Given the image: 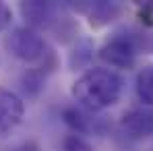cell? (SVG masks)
Masks as SVG:
<instances>
[{
	"label": "cell",
	"mask_w": 153,
	"mask_h": 151,
	"mask_svg": "<svg viewBox=\"0 0 153 151\" xmlns=\"http://www.w3.org/2000/svg\"><path fill=\"white\" fill-rule=\"evenodd\" d=\"M124 93V79L112 68L93 66L76 77L71 85V95L83 110L103 112L116 106Z\"/></svg>",
	"instance_id": "1"
},
{
	"label": "cell",
	"mask_w": 153,
	"mask_h": 151,
	"mask_svg": "<svg viewBox=\"0 0 153 151\" xmlns=\"http://www.w3.org/2000/svg\"><path fill=\"white\" fill-rule=\"evenodd\" d=\"M4 48L17 60L25 64H44V68L52 71L54 66V52L48 46L46 37L29 25L15 27L4 37Z\"/></svg>",
	"instance_id": "2"
},
{
	"label": "cell",
	"mask_w": 153,
	"mask_h": 151,
	"mask_svg": "<svg viewBox=\"0 0 153 151\" xmlns=\"http://www.w3.org/2000/svg\"><path fill=\"white\" fill-rule=\"evenodd\" d=\"M21 15L27 21V25L33 27L35 31H46L54 33L58 39L60 35H71L75 33V27L71 17L60 4L54 2H21Z\"/></svg>",
	"instance_id": "3"
},
{
	"label": "cell",
	"mask_w": 153,
	"mask_h": 151,
	"mask_svg": "<svg viewBox=\"0 0 153 151\" xmlns=\"http://www.w3.org/2000/svg\"><path fill=\"white\" fill-rule=\"evenodd\" d=\"M141 52V44L137 42V37L128 35V33H114L112 37H108L103 42V46L97 50L100 60L105 62L112 71H130L137 64Z\"/></svg>",
	"instance_id": "4"
},
{
	"label": "cell",
	"mask_w": 153,
	"mask_h": 151,
	"mask_svg": "<svg viewBox=\"0 0 153 151\" xmlns=\"http://www.w3.org/2000/svg\"><path fill=\"white\" fill-rule=\"evenodd\" d=\"M120 130L130 141H147L153 137V108L149 106H132L120 116Z\"/></svg>",
	"instance_id": "5"
},
{
	"label": "cell",
	"mask_w": 153,
	"mask_h": 151,
	"mask_svg": "<svg viewBox=\"0 0 153 151\" xmlns=\"http://www.w3.org/2000/svg\"><path fill=\"white\" fill-rule=\"evenodd\" d=\"M25 101L19 93L0 87V137H6L23 122Z\"/></svg>",
	"instance_id": "6"
},
{
	"label": "cell",
	"mask_w": 153,
	"mask_h": 151,
	"mask_svg": "<svg viewBox=\"0 0 153 151\" xmlns=\"http://www.w3.org/2000/svg\"><path fill=\"white\" fill-rule=\"evenodd\" d=\"M79 10L87 15L89 23L93 27H103L122 15V6L118 2H89L79 6Z\"/></svg>",
	"instance_id": "7"
},
{
	"label": "cell",
	"mask_w": 153,
	"mask_h": 151,
	"mask_svg": "<svg viewBox=\"0 0 153 151\" xmlns=\"http://www.w3.org/2000/svg\"><path fill=\"white\" fill-rule=\"evenodd\" d=\"M62 120L64 124L71 128V132L75 135H89V132H95V118H91V112L89 110H83L81 106H68L62 110Z\"/></svg>",
	"instance_id": "8"
},
{
	"label": "cell",
	"mask_w": 153,
	"mask_h": 151,
	"mask_svg": "<svg viewBox=\"0 0 153 151\" xmlns=\"http://www.w3.org/2000/svg\"><path fill=\"white\" fill-rule=\"evenodd\" d=\"M134 91L143 106L153 108V64H145L139 68L134 79Z\"/></svg>",
	"instance_id": "9"
},
{
	"label": "cell",
	"mask_w": 153,
	"mask_h": 151,
	"mask_svg": "<svg viewBox=\"0 0 153 151\" xmlns=\"http://www.w3.org/2000/svg\"><path fill=\"white\" fill-rule=\"evenodd\" d=\"M62 151H93L91 143L75 132H68L64 139H62Z\"/></svg>",
	"instance_id": "10"
},
{
	"label": "cell",
	"mask_w": 153,
	"mask_h": 151,
	"mask_svg": "<svg viewBox=\"0 0 153 151\" xmlns=\"http://www.w3.org/2000/svg\"><path fill=\"white\" fill-rule=\"evenodd\" d=\"M13 23V8L4 2H0V31H6Z\"/></svg>",
	"instance_id": "11"
},
{
	"label": "cell",
	"mask_w": 153,
	"mask_h": 151,
	"mask_svg": "<svg viewBox=\"0 0 153 151\" xmlns=\"http://www.w3.org/2000/svg\"><path fill=\"white\" fill-rule=\"evenodd\" d=\"M10 151H42V149H39V145L35 141H25V143L17 145L15 149H10Z\"/></svg>",
	"instance_id": "12"
}]
</instances>
